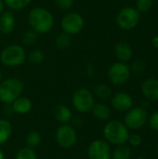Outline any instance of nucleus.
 Returning a JSON list of instances; mask_svg holds the SVG:
<instances>
[{
	"mask_svg": "<svg viewBox=\"0 0 158 159\" xmlns=\"http://www.w3.org/2000/svg\"><path fill=\"white\" fill-rule=\"evenodd\" d=\"M55 6L61 10H69L73 7L74 0H53Z\"/></svg>",
	"mask_w": 158,
	"mask_h": 159,
	"instance_id": "30",
	"label": "nucleus"
},
{
	"mask_svg": "<svg viewBox=\"0 0 158 159\" xmlns=\"http://www.w3.org/2000/svg\"><path fill=\"white\" fill-rule=\"evenodd\" d=\"M5 7H6V6L4 4L3 0H0V15L5 11Z\"/></svg>",
	"mask_w": 158,
	"mask_h": 159,
	"instance_id": "36",
	"label": "nucleus"
},
{
	"mask_svg": "<svg viewBox=\"0 0 158 159\" xmlns=\"http://www.w3.org/2000/svg\"><path fill=\"white\" fill-rule=\"evenodd\" d=\"M105 140L114 145H123L128 142L129 132L128 127L119 120H111L103 128Z\"/></svg>",
	"mask_w": 158,
	"mask_h": 159,
	"instance_id": "2",
	"label": "nucleus"
},
{
	"mask_svg": "<svg viewBox=\"0 0 158 159\" xmlns=\"http://www.w3.org/2000/svg\"><path fill=\"white\" fill-rule=\"evenodd\" d=\"M130 66L127 62L116 61L113 63L108 69V79L116 87L125 85L130 77Z\"/></svg>",
	"mask_w": 158,
	"mask_h": 159,
	"instance_id": "7",
	"label": "nucleus"
},
{
	"mask_svg": "<svg viewBox=\"0 0 158 159\" xmlns=\"http://www.w3.org/2000/svg\"><path fill=\"white\" fill-rule=\"evenodd\" d=\"M41 134L36 131V130H31L30 132H28V134L25 137V143L26 146L32 149L36 148L37 146H39V144L41 143Z\"/></svg>",
	"mask_w": 158,
	"mask_h": 159,
	"instance_id": "21",
	"label": "nucleus"
},
{
	"mask_svg": "<svg viewBox=\"0 0 158 159\" xmlns=\"http://www.w3.org/2000/svg\"><path fill=\"white\" fill-rule=\"evenodd\" d=\"M92 116L99 121H106L111 117V109L110 107L102 102L95 103L91 109Z\"/></svg>",
	"mask_w": 158,
	"mask_h": 159,
	"instance_id": "18",
	"label": "nucleus"
},
{
	"mask_svg": "<svg viewBox=\"0 0 158 159\" xmlns=\"http://www.w3.org/2000/svg\"><path fill=\"white\" fill-rule=\"evenodd\" d=\"M115 55L119 61L128 62L133 56V50L129 43L120 41L115 46Z\"/></svg>",
	"mask_w": 158,
	"mask_h": 159,
	"instance_id": "15",
	"label": "nucleus"
},
{
	"mask_svg": "<svg viewBox=\"0 0 158 159\" xmlns=\"http://www.w3.org/2000/svg\"><path fill=\"white\" fill-rule=\"evenodd\" d=\"M27 53L21 45L11 44L6 47L0 53L1 63L8 68L20 66L26 61Z\"/></svg>",
	"mask_w": 158,
	"mask_h": 159,
	"instance_id": "4",
	"label": "nucleus"
},
{
	"mask_svg": "<svg viewBox=\"0 0 158 159\" xmlns=\"http://www.w3.org/2000/svg\"><path fill=\"white\" fill-rule=\"evenodd\" d=\"M12 133V126L7 119H0V145L5 143Z\"/></svg>",
	"mask_w": 158,
	"mask_h": 159,
	"instance_id": "20",
	"label": "nucleus"
},
{
	"mask_svg": "<svg viewBox=\"0 0 158 159\" xmlns=\"http://www.w3.org/2000/svg\"><path fill=\"white\" fill-rule=\"evenodd\" d=\"M38 40V34L34 30H26L21 34V43L25 47H32L36 44Z\"/></svg>",
	"mask_w": 158,
	"mask_h": 159,
	"instance_id": "22",
	"label": "nucleus"
},
{
	"mask_svg": "<svg viewBox=\"0 0 158 159\" xmlns=\"http://www.w3.org/2000/svg\"><path fill=\"white\" fill-rule=\"evenodd\" d=\"M128 142H129V143L131 146H133V147H139L142 143V138L141 135L136 134V133L131 134V135L129 134V139H128Z\"/></svg>",
	"mask_w": 158,
	"mask_h": 159,
	"instance_id": "31",
	"label": "nucleus"
},
{
	"mask_svg": "<svg viewBox=\"0 0 158 159\" xmlns=\"http://www.w3.org/2000/svg\"><path fill=\"white\" fill-rule=\"evenodd\" d=\"M2 81V71H1V69H0V82Z\"/></svg>",
	"mask_w": 158,
	"mask_h": 159,
	"instance_id": "39",
	"label": "nucleus"
},
{
	"mask_svg": "<svg viewBox=\"0 0 158 159\" xmlns=\"http://www.w3.org/2000/svg\"><path fill=\"white\" fill-rule=\"evenodd\" d=\"M152 44H153V46H154L156 48H158V36H155V37L152 39Z\"/></svg>",
	"mask_w": 158,
	"mask_h": 159,
	"instance_id": "35",
	"label": "nucleus"
},
{
	"mask_svg": "<svg viewBox=\"0 0 158 159\" xmlns=\"http://www.w3.org/2000/svg\"><path fill=\"white\" fill-rule=\"evenodd\" d=\"M11 107L14 113L18 115H25L32 110L33 103L29 98L20 96L11 103Z\"/></svg>",
	"mask_w": 158,
	"mask_h": 159,
	"instance_id": "16",
	"label": "nucleus"
},
{
	"mask_svg": "<svg viewBox=\"0 0 158 159\" xmlns=\"http://www.w3.org/2000/svg\"><path fill=\"white\" fill-rule=\"evenodd\" d=\"M45 58H46L45 52L39 48H34V49L31 50L26 56V60L33 64L42 63L44 61Z\"/></svg>",
	"mask_w": 158,
	"mask_h": 159,
	"instance_id": "25",
	"label": "nucleus"
},
{
	"mask_svg": "<svg viewBox=\"0 0 158 159\" xmlns=\"http://www.w3.org/2000/svg\"><path fill=\"white\" fill-rule=\"evenodd\" d=\"M27 20L31 29L38 34L49 33L55 23L53 14L44 7H34L31 8L27 16Z\"/></svg>",
	"mask_w": 158,
	"mask_h": 159,
	"instance_id": "1",
	"label": "nucleus"
},
{
	"mask_svg": "<svg viewBox=\"0 0 158 159\" xmlns=\"http://www.w3.org/2000/svg\"><path fill=\"white\" fill-rule=\"evenodd\" d=\"M13 110H12V107H11V104H5L4 106V109H3V114L5 116H11V115L13 114Z\"/></svg>",
	"mask_w": 158,
	"mask_h": 159,
	"instance_id": "33",
	"label": "nucleus"
},
{
	"mask_svg": "<svg viewBox=\"0 0 158 159\" xmlns=\"http://www.w3.org/2000/svg\"><path fill=\"white\" fill-rule=\"evenodd\" d=\"M3 2L9 10L18 11L27 7L31 4L32 0H3Z\"/></svg>",
	"mask_w": 158,
	"mask_h": 159,
	"instance_id": "23",
	"label": "nucleus"
},
{
	"mask_svg": "<svg viewBox=\"0 0 158 159\" xmlns=\"http://www.w3.org/2000/svg\"><path fill=\"white\" fill-rule=\"evenodd\" d=\"M154 5V0H136V8L140 12L149 11Z\"/></svg>",
	"mask_w": 158,
	"mask_h": 159,
	"instance_id": "29",
	"label": "nucleus"
},
{
	"mask_svg": "<svg viewBox=\"0 0 158 159\" xmlns=\"http://www.w3.org/2000/svg\"><path fill=\"white\" fill-rule=\"evenodd\" d=\"M15 159H37V156L34 149L26 146L17 152Z\"/></svg>",
	"mask_w": 158,
	"mask_h": 159,
	"instance_id": "27",
	"label": "nucleus"
},
{
	"mask_svg": "<svg viewBox=\"0 0 158 159\" xmlns=\"http://www.w3.org/2000/svg\"><path fill=\"white\" fill-rule=\"evenodd\" d=\"M142 92L149 102L158 101V79L148 78L142 84Z\"/></svg>",
	"mask_w": 158,
	"mask_h": 159,
	"instance_id": "13",
	"label": "nucleus"
},
{
	"mask_svg": "<svg viewBox=\"0 0 158 159\" xmlns=\"http://www.w3.org/2000/svg\"><path fill=\"white\" fill-rule=\"evenodd\" d=\"M16 27V18L11 10H5L0 15V33L3 34H11Z\"/></svg>",
	"mask_w": 158,
	"mask_h": 159,
	"instance_id": "14",
	"label": "nucleus"
},
{
	"mask_svg": "<svg viewBox=\"0 0 158 159\" xmlns=\"http://www.w3.org/2000/svg\"><path fill=\"white\" fill-rule=\"evenodd\" d=\"M85 27V19L75 11H71L65 14L61 20V28L63 33L69 35L78 34Z\"/></svg>",
	"mask_w": 158,
	"mask_h": 159,
	"instance_id": "6",
	"label": "nucleus"
},
{
	"mask_svg": "<svg viewBox=\"0 0 158 159\" xmlns=\"http://www.w3.org/2000/svg\"><path fill=\"white\" fill-rule=\"evenodd\" d=\"M136 159H148V158H146V157H138V158H136Z\"/></svg>",
	"mask_w": 158,
	"mask_h": 159,
	"instance_id": "40",
	"label": "nucleus"
},
{
	"mask_svg": "<svg viewBox=\"0 0 158 159\" xmlns=\"http://www.w3.org/2000/svg\"><path fill=\"white\" fill-rule=\"evenodd\" d=\"M146 67H147L146 66V63L143 61L137 60V61H133V63L131 64L130 71L132 73H134L135 75H142L146 70Z\"/></svg>",
	"mask_w": 158,
	"mask_h": 159,
	"instance_id": "28",
	"label": "nucleus"
},
{
	"mask_svg": "<svg viewBox=\"0 0 158 159\" xmlns=\"http://www.w3.org/2000/svg\"><path fill=\"white\" fill-rule=\"evenodd\" d=\"M87 73L88 75H94V67L91 63L87 64Z\"/></svg>",
	"mask_w": 158,
	"mask_h": 159,
	"instance_id": "34",
	"label": "nucleus"
},
{
	"mask_svg": "<svg viewBox=\"0 0 158 159\" xmlns=\"http://www.w3.org/2000/svg\"><path fill=\"white\" fill-rule=\"evenodd\" d=\"M71 45H72L71 35H69L63 32L59 34L55 38V46L59 49H66V48H70Z\"/></svg>",
	"mask_w": 158,
	"mask_h": 159,
	"instance_id": "24",
	"label": "nucleus"
},
{
	"mask_svg": "<svg viewBox=\"0 0 158 159\" xmlns=\"http://www.w3.org/2000/svg\"><path fill=\"white\" fill-rule=\"evenodd\" d=\"M88 159H112V151L109 143L102 140L93 141L88 147Z\"/></svg>",
	"mask_w": 158,
	"mask_h": 159,
	"instance_id": "11",
	"label": "nucleus"
},
{
	"mask_svg": "<svg viewBox=\"0 0 158 159\" xmlns=\"http://www.w3.org/2000/svg\"><path fill=\"white\" fill-rule=\"evenodd\" d=\"M156 149H157V153H158V144H157V148H156Z\"/></svg>",
	"mask_w": 158,
	"mask_h": 159,
	"instance_id": "41",
	"label": "nucleus"
},
{
	"mask_svg": "<svg viewBox=\"0 0 158 159\" xmlns=\"http://www.w3.org/2000/svg\"><path fill=\"white\" fill-rule=\"evenodd\" d=\"M149 106H150L149 101H145V102H142V107L143 109H147Z\"/></svg>",
	"mask_w": 158,
	"mask_h": 159,
	"instance_id": "37",
	"label": "nucleus"
},
{
	"mask_svg": "<svg viewBox=\"0 0 158 159\" xmlns=\"http://www.w3.org/2000/svg\"><path fill=\"white\" fill-rule=\"evenodd\" d=\"M53 116L58 122L61 124H68L73 118V114L70 108L66 105L58 104L53 109Z\"/></svg>",
	"mask_w": 158,
	"mask_h": 159,
	"instance_id": "17",
	"label": "nucleus"
},
{
	"mask_svg": "<svg viewBox=\"0 0 158 159\" xmlns=\"http://www.w3.org/2000/svg\"><path fill=\"white\" fill-rule=\"evenodd\" d=\"M73 107L79 113H88L95 104L93 93L87 88H79L72 95Z\"/></svg>",
	"mask_w": 158,
	"mask_h": 159,
	"instance_id": "5",
	"label": "nucleus"
},
{
	"mask_svg": "<svg viewBox=\"0 0 158 159\" xmlns=\"http://www.w3.org/2000/svg\"><path fill=\"white\" fill-rule=\"evenodd\" d=\"M148 120V113L142 107H135L129 109L124 119V124L130 129H142Z\"/></svg>",
	"mask_w": 158,
	"mask_h": 159,
	"instance_id": "10",
	"label": "nucleus"
},
{
	"mask_svg": "<svg viewBox=\"0 0 158 159\" xmlns=\"http://www.w3.org/2000/svg\"><path fill=\"white\" fill-rule=\"evenodd\" d=\"M141 20V12L132 7H123L116 16V24L122 30L129 31L135 28Z\"/></svg>",
	"mask_w": 158,
	"mask_h": 159,
	"instance_id": "8",
	"label": "nucleus"
},
{
	"mask_svg": "<svg viewBox=\"0 0 158 159\" xmlns=\"http://www.w3.org/2000/svg\"><path fill=\"white\" fill-rule=\"evenodd\" d=\"M149 125L151 129L158 132V111L154 112L149 117Z\"/></svg>",
	"mask_w": 158,
	"mask_h": 159,
	"instance_id": "32",
	"label": "nucleus"
},
{
	"mask_svg": "<svg viewBox=\"0 0 158 159\" xmlns=\"http://www.w3.org/2000/svg\"><path fill=\"white\" fill-rule=\"evenodd\" d=\"M0 159H5V155L3 153V151L0 149Z\"/></svg>",
	"mask_w": 158,
	"mask_h": 159,
	"instance_id": "38",
	"label": "nucleus"
},
{
	"mask_svg": "<svg viewBox=\"0 0 158 159\" xmlns=\"http://www.w3.org/2000/svg\"><path fill=\"white\" fill-rule=\"evenodd\" d=\"M55 139L60 147L70 149L74 147L77 142V133L74 127L68 124H62L57 129Z\"/></svg>",
	"mask_w": 158,
	"mask_h": 159,
	"instance_id": "9",
	"label": "nucleus"
},
{
	"mask_svg": "<svg viewBox=\"0 0 158 159\" xmlns=\"http://www.w3.org/2000/svg\"><path fill=\"white\" fill-rule=\"evenodd\" d=\"M24 89L23 82L16 77L2 79L0 82V102L4 104H11L21 96Z\"/></svg>",
	"mask_w": 158,
	"mask_h": 159,
	"instance_id": "3",
	"label": "nucleus"
},
{
	"mask_svg": "<svg viewBox=\"0 0 158 159\" xmlns=\"http://www.w3.org/2000/svg\"><path fill=\"white\" fill-rule=\"evenodd\" d=\"M111 103L115 110L124 113L128 112L129 109L132 108L133 105V99L130 94L125 91H118L113 94L111 98Z\"/></svg>",
	"mask_w": 158,
	"mask_h": 159,
	"instance_id": "12",
	"label": "nucleus"
},
{
	"mask_svg": "<svg viewBox=\"0 0 158 159\" xmlns=\"http://www.w3.org/2000/svg\"><path fill=\"white\" fill-rule=\"evenodd\" d=\"M131 151L126 145H119L112 153V159H130Z\"/></svg>",
	"mask_w": 158,
	"mask_h": 159,
	"instance_id": "26",
	"label": "nucleus"
},
{
	"mask_svg": "<svg viewBox=\"0 0 158 159\" xmlns=\"http://www.w3.org/2000/svg\"><path fill=\"white\" fill-rule=\"evenodd\" d=\"M94 94L102 101H108L111 100L112 96H113V91L112 89L103 83H99L97 85H95L94 87Z\"/></svg>",
	"mask_w": 158,
	"mask_h": 159,
	"instance_id": "19",
	"label": "nucleus"
}]
</instances>
